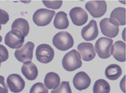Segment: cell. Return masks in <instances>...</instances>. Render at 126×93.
<instances>
[{"label": "cell", "instance_id": "1", "mask_svg": "<svg viewBox=\"0 0 126 93\" xmlns=\"http://www.w3.org/2000/svg\"><path fill=\"white\" fill-rule=\"evenodd\" d=\"M62 64L66 71L72 72L80 68L82 63L79 52L73 49L65 54L62 60Z\"/></svg>", "mask_w": 126, "mask_h": 93}, {"label": "cell", "instance_id": "2", "mask_svg": "<svg viewBox=\"0 0 126 93\" xmlns=\"http://www.w3.org/2000/svg\"><path fill=\"white\" fill-rule=\"evenodd\" d=\"M53 43L58 50L65 51L73 47L74 40L72 36L69 33L62 31L57 33L54 36Z\"/></svg>", "mask_w": 126, "mask_h": 93}, {"label": "cell", "instance_id": "3", "mask_svg": "<svg viewBox=\"0 0 126 93\" xmlns=\"http://www.w3.org/2000/svg\"><path fill=\"white\" fill-rule=\"evenodd\" d=\"M55 13L54 10L45 8L39 9L33 15V20L38 26H45L51 22Z\"/></svg>", "mask_w": 126, "mask_h": 93}, {"label": "cell", "instance_id": "4", "mask_svg": "<svg viewBox=\"0 0 126 93\" xmlns=\"http://www.w3.org/2000/svg\"><path fill=\"white\" fill-rule=\"evenodd\" d=\"M113 42L111 39L104 37L99 38L97 40L95 47L99 57L101 59H106L111 56V49Z\"/></svg>", "mask_w": 126, "mask_h": 93}, {"label": "cell", "instance_id": "5", "mask_svg": "<svg viewBox=\"0 0 126 93\" xmlns=\"http://www.w3.org/2000/svg\"><path fill=\"white\" fill-rule=\"evenodd\" d=\"M25 37L20 31L12 29L6 35L5 42L6 45L12 49H18L22 45Z\"/></svg>", "mask_w": 126, "mask_h": 93}, {"label": "cell", "instance_id": "6", "mask_svg": "<svg viewBox=\"0 0 126 93\" xmlns=\"http://www.w3.org/2000/svg\"><path fill=\"white\" fill-rule=\"evenodd\" d=\"M85 8L94 18H98L103 16L107 10V5L105 0L89 1L85 6Z\"/></svg>", "mask_w": 126, "mask_h": 93}, {"label": "cell", "instance_id": "7", "mask_svg": "<svg viewBox=\"0 0 126 93\" xmlns=\"http://www.w3.org/2000/svg\"><path fill=\"white\" fill-rule=\"evenodd\" d=\"M34 46L33 42H27L16 50L15 53V58L19 62L23 63L32 61Z\"/></svg>", "mask_w": 126, "mask_h": 93}, {"label": "cell", "instance_id": "8", "mask_svg": "<svg viewBox=\"0 0 126 93\" xmlns=\"http://www.w3.org/2000/svg\"><path fill=\"white\" fill-rule=\"evenodd\" d=\"M55 52L53 48L49 44H43L39 45L36 50V56L40 62L47 64L53 59Z\"/></svg>", "mask_w": 126, "mask_h": 93}, {"label": "cell", "instance_id": "9", "mask_svg": "<svg viewBox=\"0 0 126 93\" xmlns=\"http://www.w3.org/2000/svg\"><path fill=\"white\" fill-rule=\"evenodd\" d=\"M100 26L103 34L108 37L113 38L119 32V26L113 22L110 18H105L100 21Z\"/></svg>", "mask_w": 126, "mask_h": 93}, {"label": "cell", "instance_id": "10", "mask_svg": "<svg viewBox=\"0 0 126 93\" xmlns=\"http://www.w3.org/2000/svg\"><path fill=\"white\" fill-rule=\"evenodd\" d=\"M69 15L73 24L76 26H82L88 20L86 11L80 7H75L72 9L69 12Z\"/></svg>", "mask_w": 126, "mask_h": 93}, {"label": "cell", "instance_id": "11", "mask_svg": "<svg viewBox=\"0 0 126 93\" xmlns=\"http://www.w3.org/2000/svg\"><path fill=\"white\" fill-rule=\"evenodd\" d=\"M77 49L80 58L84 61H92L96 56L94 46L90 42H82L78 46Z\"/></svg>", "mask_w": 126, "mask_h": 93}, {"label": "cell", "instance_id": "12", "mask_svg": "<svg viewBox=\"0 0 126 93\" xmlns=\"http://www.w3.org/2000/svg\"><path fill=\"white\" fill-rule=\"evenodd\" d=\"M7 82L10 90L15 93H20L24 90L25 82L20 75L13 74L9 75L7 79Z\"/></svg>", "mask_w": 126, "mask_h": 93}, {"label": "cell", "instance_id": "13", "mask_svg": "<svg viewBox=\"0 0 126 93\" xmlns=\"http://www.w3.org/2000/svg\"><path fill=\"white\" fill-rule=\"evenodd\" d=\"M99 34L97 24L95 20L92 19L88 24L85 26L81 30L82 37L86 41H91L97 37Z\"/></svg>", "mask_w": 126, "mask_h": 93}, {"label": "cell", "instance_id": "14", "mask_svg": "<svg viewBox=\"0 0 126 93\" xmlns=\"http://www.w3.org/2000/svg\"><path fill=\"white\" fill-rule=\"evenodd\" d=\"M73 82L76 89L81 91L88 88L91 84V80L86 73L80 71L75 74L73 78Z\"/></svg>", "mask_w": 126, "mask_h": 93}, {"label": "cell", "instance_id": "15", "mask_svg": "<svg viewBox=\"0 0 126 93\" xmlns=\"http://www.w3.org/2000/svg\"><path fill=\"white\" fill-rule=\"evenodd\" d=\"M111 55L116 60L120 62L126 61V44L121 40L116 42L112 45Z\"/></svg>", "mask_w": 126, "mask_h": 93}, {"label": "cell", "instance_id": "16", "mask_svg": "<svg viewBox=\"0 0 126 93\" xmlns=\"http://www.w3.org/2000/svg\"><path fill=\"white\" fill-rule=\"evenodd\" d=\"M21 71L23 74L29 80H35L38 75L37 67L31 61H27L23 64Z\"/></svg>", "mask_w": 126, "mask_h": 93}, {"label": "cell", "instance_id": "17", "mask_svg": "<svg viewBox=\"0 0 126 93\" xmlns=\"http://www.w3.org/2000/svg\"><path fill=\"white\" fill-rule=\"evenodd\" d=\"M110 19L118 26H124L126 24V9L119 7L116 8L112 11Z\"/></svg>", "mask_w": 126, "mask_h": 93}, {"label": "cell", "instance_id": "18", "mask_svg": "<svg viewBox=\"0 0 126 93\" xmlns=\"http://www.w3.org/2000/svg\"><path fill=\"white\" fill-rule=\"evenodd\" d=\"M67 15L63 11L59 12L56 14L53 22L54 26L56 28L63 30L68 28L69 22Z\"/></svg>", "mask_w": 126, "mask_h": 93}, {"label": "cell", "instance_id": "19", "mask_svg": "<svg viewBox=\"0 0 126 93\" xmlns=\"http://www.w3.org/2000/svg\"><path fill=\"white\" fill-rule=\"evenodd\" d=\"M61 79L57 74L50 72L46 74L44 79L46 87L49 90L57 89L60 85Z\"/></svg>", "mask_w": 126, "mask_h": 93}, {"label": "cell", "instance_id": "20", "mask_svg": "<svg viewBox=\"0 0 126 93\" xmlns=\"http://www.w3.org/2000/svg\"><path fill=\"white\" fill-rule=\"evenodd\" d=\"M122 74V70L121 67L116 64H112L108 66L105 72L106 78L111 80H117Z\"/></svg>", "mask_w": 126, "mask_h": 93}, {"label": "cell", "instance_id": "21", "mask_svg": "<svg viewBox=\"0 0 126 93\" xmlns=\"http://www.w3.org/2000/svg\"><path fill=\"white\" fill-rule=\"evenodd\" d=\"M12 29L20 31L25 37L28 35L30 32V26L28 21L24 19H17L14 21L11 26Z\"/></svg>", "mask_w": 126, "mask_h": 93}, {"label": "cell", "instance_id": "22", "mask_svg": "<svg viewBox=\"0 0 126 93\" xmlns=\"http://www.w3.org/2000/svg\"><path fill=\"white\" fill-rule=\"evenodd\" d=\"M110 90L111 88L109 84L103 79L96 80L93 88L94 93H110Z\"/></svg>", "mask_w": 126, "mask_h": 93}, {"label": "cell", "instance_id": "23", "mask_svg": "<svg viewBox=\"0 0 126 93\" xmlns=\"http://www.w3.org/2000/svg\"><path fill=\"white\" fill-rule=\"evenodd\" d=\"M51 93H72L69 81H63L57 89L52 90Z\"/></svg>", "mask_w": 126, "mask_h": 93}, {"label": "cell", "instance_id": "24", "mask_svg": "<svg viewBox=\"0 0 126 93\" xmlns=\"http://www.w3.org/2000/svg\"><path fill=\"white\" fill-rule=\"evenodd\" d=\"M30 93H48V90L43 83L38 82L33 85Z\"/></svg>", "mask_w": 126, "mask_h": 93}, {"label": "cell", "instance_id": "25", "mask_svg": "<svg viewBox=\"0 0 126 93\" xmlns=\"http://www.w3.org/2000/svg\"><path fill=\"white\" fill-rule=\"evenodd\" d=\"M43 3L47 8L57 9L61 7L63 4V1H42Z\"/></svg>", "mask_w": 126, "mask_h": 93}, {"label": "cell", "instance_id": "26", "mask_svg": "<svg viewBox=\"0 0 126 93\" xmlns=\"http://www.w3.org/2000/svg\"><path fill=\"white\" fill-rule=\"evenodd\" d=\"M9 57V52L6 47L0 44V60L1 62L6 61Z\"/></svg>", "mask_w": 126, "mask_h": 93}, {"label": "cell", "instance_id": "27", "mask_svg": "<svg viewBox=\"0 0 126 93\" xmlns=\"http://www.w3.org/2000/svg\"><path fill=\"white\" fill-rule=\"evenodd\" d=\"M9 20V15L6 11L0 9V25H5Z\"/></svg>", "mask_w": 126, "mask_h": 93}, {"label": "cell", "instance_id": "28", "mask_svg": "<svg viewBox=\"0 0 126 93\" xmlns=\"http://www.w3.org/2000/svg\"><path fill=\"white\" fill-rule=\"evenodd\" d=\"M8 87L5 82L4 77L0 75V93H8Z\"/></svg>", "mask_w": 126, "mask_h": 93}, {"label": "cell", "instance_id": "29", "mask_svg": "<svg viewBox=\"0 0 126 93\" xmlns=\"http://www.w3.org/2000/svg\"><path fill=\"white\" fill-rule=\"evenodd\" d=\"M2 38L1 36H0V42H1L2 40Z\"/></svg>", "mask_w": 126, "mask_h": 93}, {"label": "cell", "instance_id": "30", "mask_svg": "<svg viewBox=\"0 0 126 93\" xmlns=\"http://www.w3.org/2000/svg\"><path fill=\"white\" fill-rule=\"evenodd\" d=\"M1 25H0V30H1Z\"/></svg>", "mask_w": 126, "mask_h": 93}, {"label": "cell", "instance_id": "31", "mask_svg": "<svg viewBox=\"0 0 126 93\" xmlns=\"http://www.w3.org/2000/svg\"><path fill=\"white\" fill-rule=\"evenodd\" d=\"M1 62L0 60V67H1Z\"/></svg>", "mask_w": 126, "mask_h": 93}]
</instances>
